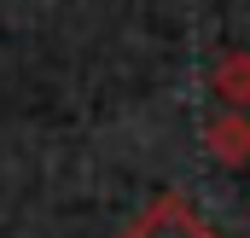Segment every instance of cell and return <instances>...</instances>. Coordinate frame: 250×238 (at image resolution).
Masks as SVG:
<instances>
[{"mask_svg":"<svg viewBox=\"0 0 250 238\" xmlns=\"http://www.w3.org/2000/svg\"><path fill=\"white\" fill-rule=\"evenodd\" d=\"M117 238H221V233L192 209L181 192H163V198H151Z\"/></svg>","mask_w":250,"mask_h":238,"instance_id":"obj_1","label":"cell"},{"mask_svg":"<svg viewBox=\"0 0 250 238\" xmlns=\"http://www.w3.org/2000/svg\"><path fill=\"white\" fill-rule=\"evenodd\" d=\"M204 151H209L215 163H227V169L250 163V117H239V111L209 117V128H204Z\"/></svg>","mask_w":250,"mask_h":238,"instance_id":"obj_2","label":"cell"},{"mask_svg":"<svg viewBox=\"0 0 250 238\" xmlns=\"http://www.w3.org/2000/svg\"><path fill=\"white\" fill-rule=\"evenodd\" d=\"M215 93L227 105H250V53H233L215 64Z\"/></svg>","mask_w":250,"mask_h":238,"instance_id":"obj_3","label":"cell"}]
</instances>
